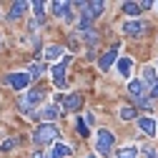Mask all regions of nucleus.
I'll use <instances>...</instances> for the list:
<instances>
[{
  "instance_id": "cd10ccee",
  "label": "nucleus",
  "mask_w": 158,
  "mask_h": 158,
  "mask_svg": "<svg viewBox=\"0 0 158 158\" xmlns=\"http://www.w3.org/2000/svg\"><path fill=\"white\" fill-rule=\"evenodd\" d=\"M151 95H153V98H158V85L153 88V93H151Z\"/></svg>"
},
{
  "instance_id": "9d476101",
  "label": "nucleus",
  "mask_w": 158,
  "mask_h": 158,
  "mask_svg": "<svg viewBox=\"0 0 158 158\" xmlns=\"http://www.w3.org/2000/svg\"><path fill=\"white\" fill-rule=\"evenodd\" d=\"M141 83H143V88L148 85L151 90L158 85V78H156V68H153V65H146V68H143V78H141Z\"/></svg>"
},
{
  "instance_id": "0eeeda50",
  "label": "nucleus",
  "mask_w": 158,
  "mask_h": 158,
  "mask_svg": "<svg viewBox=\"0 0 158 158\" xmlns=\"http://www.w3.org/2000/svg\"><path fill=\"white\" fill-rule=\"evenodd\" d=\"M146 28H148V25H146L143 20H126V23H123V33H126V35H131V38L143 35V33H146Z\"/></svg>"
},
{
  "instance_id": "5701e85b",
  "label": "nucleus",
  "mask_w": 158,
  "mask_h": 158,
  "mask_svg": "<svg viewBox=\"0 0 158 158\" xmlns=\"http://www.w3.org/2000/svg\"><path fill=\"white\" fill-rule=\"evenodd\" d=\"M15 146H18V141H15V138H8L5 143H0V153H8V151H13Z\"/></svg>"
},
{
  "instance_id": "4be33fe9",
  "label": "nucleus",
  "mask_w": 158,
  "mask_h": 158,
  "mask_svg": "<svg viewBox=\"0 0 158 158\" xmlns=\"http://www.w3.org/2000/svg\"><path fill=\"white\" fill-rule=\"evenodd\" d=\"M30 8L35 10V15H38V18H43V15H45V3H40V0H35V3H30Z\"/></svg>"
},
{
  "instance_id": "1a4fd4ad",
  "label": "nucleus",
  "mask_w": 158,
  "mask_h": 158,
  "mask_svg": "<svg viewBox=\"0 0 158 158\" xmlns=\"http://www.w3.org/2000/svg\"><path fill=\"white\" fill-rule=\"evenodd\" d=\"M115 60H118V45H113L108 53H103V55H101V60H98V68H101V70H108Z\"/></svg>"
},
{
  "instance_id": "dca6fc26",
  "label": "nucleus",
  "mask_w": 158,
  "mask_h": 158,
  "mask_svg": "<svg viewBox=\"0 0 158 158\" xmlns=\"http://www.w3.org/2000/svg\"><path fill=\"white\" fill-rule=\"evenodd\" d=\"M118 68V75H123V78H131V70H133V60L131 58H121V60L115 63Z\"/></svg>"
},
{
  "instance_id": "bb28decb",
  "label": "nucleus",
  "mask_w": 158,
  "mask_h": 158,
  "mask_svg": "<svg viewBox=\"0 0 158 158\" xmlns=\"http://www.w3.org/2000/svg\"><path fill=\"white\" fill-rule=\"evenodd\" d=\"M33 158H48V153H33Z\"/></svg>"
},
{
  "instance_id": "393cba45",
  "label": "nucleus",
  "mask_w": 158,
  "mask_h": 158,
  "mask_svg": "<svg viewBox=\"0 0 158 158\" xmlns=\"http://www.w3.org/2000/svg\"><path fill=\"white\" fill-rule=\"evenodd\" d=\"M78 131H81V135L85 138V135H88V123H83V121H78Z\"/></svg>"
},
{
  "instance_id": "c85d7f7f",
  "label": "nucleus",
  "mask_w": 158,
  "mask_h": 158,
  "mask_svg": "<svg viewBox=\"0 0 158 158\" xmlns=\"http://www.w3.org/2000/svg\"><path fill=\"white\" fill-rule=\"evenodd\" d=\"M85 158H98V156H85Z\"/></svg>"
},
{
  "instance_id": "4468645a",
  "label": "nucleus",
  "mask_w": 158,
  "mask_h": 158,
  "mask_svg": "<svg viewBox=\"0 0 158 158\" xmlns=\"http://www.w3.org/2000/svg\"><path fill=\"white\" fill-rule=\"evenodd\" d=\"M28 8H30V3H25V0H18V3H13V5H10L8 18H10V20H18V18H20V15H23Z\"/></svg>"
},
{
  "instance_id": "a878e982",
  "label": "nucleus",
  "mask_w": 158,
  "mask_h": 158,
  "mask_svg": "<svg viewBox=\"0 0 158 158\" xmlns=\"http://www.w3.org/2000/svg\"><path fill=\"white\" fill-rule=\"evenodd\" d=\"M138 5H141V13H143V10H151V8H153V3H151V0H146V3H138Z\"/></svg>"
},
{
  "instance_id": "39448f33",
  "label": "nucleus",
  "mask_w": 158,
  "mask_h": 158,
  "mask_svg": "<svg viewBox=\"0 0 158 158\" xmlns=\"http://www.w3.org/2000/svg\"><path fill=\"white\" fill-rule=\"evenodd\" d=\"M8 85L10 88H15V90H28V85H30V75H28V70H20V73H10L8 75Z\"/></svg>"
},
{
  "instance_id": "6ab92c4d",
  "label": "nucleus",
  "mask_w": 158,
  "mask_h": 158,
  "mask_svg": "<svg viewBox=\"0 0 158 158\" xmlns=\"http://www.w3.org/2000/svg\"><path fill=\"white\" fill-rule=\"evenodd\" d=\"M45 73V63H33L30 68H28V75H30V81H33V78H40Z\"/></svg>"
},
{
  "instance_id": "aec40b11",
  "label": "nucleus",
  "mask_w": 158,
  "mask_h": 158,
  "mask_svg": "<svg viewBox=\"0 0 158 158\" xmlns=\"http://www.w3.org/2000/svg\"><path fill=\"white\" fill-rule=\"evenodd\" d=\"M121 10H123L126 15H131V18H135L138 13H141V5H138V3H123Z\"/></svg>"
},
{
  "instance_id": "2eb2a0df",
  "label": "nucleus",
  "mask_w": 158,
  "mask_h": 158,
  "mask_svg": "<svg viewBox=\"0 0 158 158\" xmlns=\"http://www.w3.org/2000/svg\"><path fill=\"white\" fill-rule=\"evenodd\" d=\"M35 115H40V118H43L45 123H53L55 118L60 115V108H58V106H45V108H43L40 113H35Z\"/></svg>"
},
{
  "instance_id": "f3484780",
  "label": "nucleus",
  "mask_w": 158,
  "mask_h": 158,
  "mask_svg": "<svg viewBox=\"0 0 158 158\" xmlns=\"http://www.w3.org/2000/svg\"><path fill=\"white\" fill-rule=\"evenodd\" d=\"M60 53H63L60 45H48V48L43 50V60H58V58H60Z\"/></svg>"
},
{
  "instance_id": "f03ea898",
  "label": "nucleus",
  "mask_w": 158,
  "mask_h": 158,
  "mask_svg": "<svg viewBox=\"0 0 158 158\" xmlns=\"http://www.w3.org/2000/svg\"><path fill=\"white\" fill-rule=\"evenodd\" d=\"M45 95H48V90H45L43 85H35V88H30V90L23 95L20 108H23V110H28V115H30V110H33L35 106H40V103L45 101Z\"/></svg>"
},
{
  "instance_id": "6e6552de",
  "label": "nucleus",
  "mask_w": 158,
  "mask_h": 158,
  "mask_svg": "<svg viewBox=\"0 0 158 158\" xmlns=\"http://www.w3.org/2000/svg\"><path fill=\"white\" fill-rule=\"evenodd\" d=\"M135 123H138V131L146 133L148 138H153V135H156V131H158V126H156L153 118H135Z\"/></svg>"
},
{
  "instance_id": "ddd939ff",
  "label": "nucleus",
  "mask_w": 158,
  "mask_h": 158,
  "mask_svg": "<svg viewBox=\"0 0 158 158\" xmlns=\"http://www.w3.org/2000/svg\"><path fill=\"white\" fill-rule=\"evenodd\" d=\"M50 8H53V13L58 15V18H63V20H70V3H58V0H55V3H50Z\"/></svg>"
},
{
  "instance_id": "f257e3e1",
  "label": "nucleus",
  "mask_w": 158,
  "mask_h": 158,
  "mask_svg": "<svg viewBox=\"0 0 158 158\" xmlns=\"http://www.w3.org/2000/svg\"><path fill=\"white\" fill-rule=\"evenodd\" d=\"M58 126L55 123H43V126H38L35 128V133H33V141L38 143V146H48V143H55L58 141Z\"/></svg>"
},
{
  "instance_id": "f8f14e48",
  "label": "nucleus",
  "mask_w": 158,
  "mask_h": 158,
  "mask_svg": "<svg viewBox=\"0 0 158 158\" xmlns=\"http://www.w3.org/2000/svg\"><path fill=\"white\" fill-rule=\"evenodd\" d=\"M73 151H70V146L68 143H60V141H55V146H53V151L48 153V158H68Z\"/></svg>"
},
{
  "instance_id": "7ed1b4c3",
  "label": "nucleus",
  "mask_w": 158,
  "mask_h": 158,
  "mask_svg": "<svg viewBox=\"0 0 158 158\" xmlns=\"http://www.w3.org/2000/svg\"><path fill=\"white\" fill-rule=\"evenodd\" d=\"M113 133L108 131V128H101L98 131V135H95V151L98 153H103V156H110V151H113Z\"/></svg>"
},
{
  "instance_id": "412c9836",
  "label": "nucleus",
  "mask_w": 158,
  "mask_h": 158,
  "mask_svg": "<svg viewBox=\"0 0 158 158\" xmlns=\"http://www.w3.org/2000/svg\"><path fill=\"white\" fill-rule=\"evenodd\" d=\"M118 158H138V151L133 146H126V148L118 151Z\"/></svg>"
},
{
  "instance_id": "9b49d317",
  "label": "nucleus",
  "mask_w": 158,
  "mask_h": 158,
  "mask_svg": "<svg viewBox=\"0 0 158 158\" xmlns=\"http://www.w3.org/2000/svg\"><path fill=\"white\" fill-rule=\"evenodd\" d=\"M128 93H131L133 98H138V101H141L143 106L148 103V101H146V95H143V93H146V88H143V83H141V81H131V83H128Z\"/></svg>"
},
{
  "instance_id": "b1692460",
  "label": "nucleus",
  "mask_w": 158,
  "mask_h": 158,
  "mask_svg": "<svg viewBox=\"0 0 158 158\" xmlns=\"http://www.w3.org/2000/svg\"><path fill=\"white\" fill-rule=\"evenodd\" d=\"M143 153H146V158H158V151H156L153 146H148V148H146Z\"/></svg>"
},
{
  "instance_id": "c756f323",
  "label": "nucleus",
  "mask_w": 158,
  "mask_h": 158,
  "mask_svg": "<svg viewBox=\"0 0 158 158\" xmlns=\"http://www.w3.org/2000/svg\"><path fill=\"white\" fill-rule=\"evenodd\" d=\"M156 8H158V3H156Z\"/></svg>"
},
{
  "instance_id": "20e7f679",
  "label": "nucleus",
  "mask_w": 158,
  "mask_h": 158,
  "mask_svg": "<svg viewBox=\"0 0 158 158\" xmlns=\"http://www.w3.org/2000/svg\"><path fill=\"white\" fill-rule=\"evenodd\" d=\"M68 63H70V55H65L63 60H58L55 65H53V83L58 85V88H65V68H68Z\"/></svg>"
},
{
  "instance_id": "a211bd4d",
  "label": "nucleus",
  "mask_w": 158,
  "mask_h": 158,
  "mask_svg": "<svg viewBox=\"0 0 158 158\" xmlns=\"http://www.w3.org/2000/svg\"><path fill=\"white\" fill-rule=\"evenodd\" d=\"M118 115H121V121H135V118H138L133 106H123L121 110H118Z\"/></svg>"
},
{
  "instance_id": "423d86ee",
  "label": "nucleus",
  "mask_w": 158,
  "mask_h": 158,
  "mask_svg": "<svg viewBox=\"0 0 158 158\" xmlns=\"http://www.w3.org/2000/svg\"><path fill=\"white\" fill-rule=\"evenodd\" d=\"M60 106H63V110L73 113V110H78V108L83 106V98H81V93H68V95H63Z\"/></svg>"
}]
</instances>
